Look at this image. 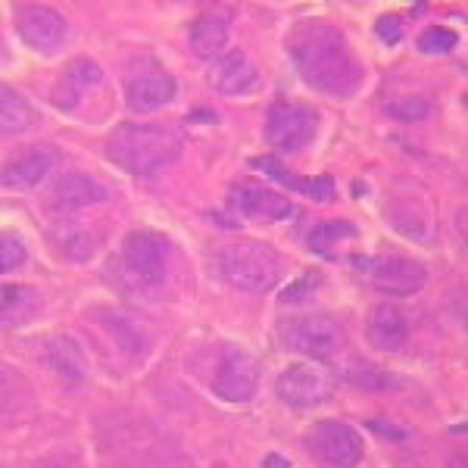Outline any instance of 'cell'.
<instances>
[{"label":"cell","mask_w":468,"mask_h":468,"mask_svg":"<svg viewBox=\"0 0 468 468\" xmlns=\"http://www.w3.org/2000/svg\"><path fill=\"white\" fill-rule=\"evenodd\" d=\"M288 57L306 88L335 101L353 97L366 79V69L353 54L346 35L331 22H303L293 28L288 35Z\"/></svg>","instance_id":"6da1fadb"},{"label":"cell","mask_w":468,"mask_h":468,"mask_svg":"<svg viewBox=\"0 0 468 468\" xmlns=\"http://www.w3.org/2000/svg\"><path fill=\"white\" fill-rule=\"evenodd\" d=\"M456 44H459V35L443 26H431V28H425V35H419V50L428 57H447L456 50Z\"/></svg>","instance_id":"4dcf8cb0"},{"label":"cell","mask_w":468,"mask_h":468,"mask_svg":"<svg viewBox=\"0 0 468 468\" xmlns=\"http://www.w3.org/2000/svg\"><path fill=\"white\" fill-rule=\"evenodd\" d=\"M322 128V116L315 107L306 103H271L266 110V125H262V138L271 150L284 156H297L315 144V134Z\"/></svg>","instance_id":"52a82bcc"},{"label":"cell","mask_w":468,"mask_h":468,"mask_svg":"<svg viewBox=\"0 0 468 468\" xmlns=\"http://www.w3.org/2000/svg\"><path fill=\"white\" fill-rule=\"evenodd\" d=\"M278 341L293 356L313 362H337L346 350V328L341 319L324 313H293L278 324Z\"/></svg>","instance_id":"8992f818"},{"label":"cell","mask_w":468,"mask_h":468,"mask_svg":"<svg viewBox=\"0 0 468 468\" xmlns=\"http://www.w3.org/2000/svg\"><path fill=\"white\" fill-rule=\"evenodd\" d=\"M187 122H218V116L213 110H207V107H194L191 112H187Z\"/></svg>","instance_id":"e575fe53"},{"label":"cell","mask_w":468,"mask_h":468,"mask_svg":"<svg viewBox=\"0 0 468 468\" xmlns=\"http://www.w3.org/2000/svg\"><path fill=\"white\" fill-rule=\"evenodd\" d=\"M388 222L403 234V238H412L419 244H434V229L431 218H428V209L415 207L410 200H397L394 207L388 209Z\"/></svg>","instance_id":"83f0119b"},{"label":"cell","mask_w":468,"mask_h":468,"mask_svg":"<svg viewBox=\"0 0 468 468\" xmlns=\"http://www.w3.org/2000/svg\"><path fill=\"white\" fill-rule=\"evenodd\" d=\"M366 431H372L375 437H381L384 443H406V441H410V437H412L410 428L394 425V421H381V419L366 421Z\"/></svg>","instance_id":"836d02e7"},{"label":"cell","mask_w":468,"mask_h":468,"mask_svg":"<svg viewBox=\"0 0 468 468\" xmlns=\"http://www.w3.org/2000/svg\"><path fill=\"white\" fill-rule=\"evenodd\" d=\"M37 122H41L37 110L19 94L16 88L6 85L4 90H0V128H4V134L32 132Z\"/></svg>","instance_id":"484cf974"},{"label":"cell","mask_w":468,"mask_h":468,"mask_svg":"<svg viewBox=\"0 0 468 468\" xmlns=\"http://www.w3.org/2000/svg\"><path fill=\"white\" fill-rule=\"evenodd\" d=\"M353 240H359V225H353L350 218H324V222H315L306 231L303 244L309 253L335 262L341 256V247L353 244Z\"/></svg>","instance_id":"7402d4cb"},{"label":"cell","mask_w":468,"mask_h":468,"mask_svg":"<svg viewBox=\"0 0 468 468\" xmlns=\"http://www.w3.org/2000/svg\"><path fill=\"white\" fill-rule=\"evenodd\" d=\"M185 154V138L172 125L122 122L112 128L107 156L134 178H154L172 169Z\"/></svg>","instance_id":"7a4b0ae2"},{"label":"cell","mask_w":468,"mask_h":468,"mask_svg":"<svg viewBox=\"0 0 468 468\" xmlns=\"http://www.w3.org/2000/svg\"><path fill=\"white\" fill-rule=\"evenodd\" d=\"M16 35L26 48L35 54L54 57L69 44V22H66L54 6L44 4H26L16 13Z\"/></svg>","instance_id":"4fadbf2b"},{"label":"cell","mask_w":468,"mask_h":468,"mask_svg":"<svg viewBox=\"0 0 468 468\" xmlns=\"http://www.w3.org/2000/svg\"><path fill=\"white\" fill-rule=\"evenodd\" d=\"M250 169L262 172V176H269L271 181L284 185L288 191L303 194V197L315 200V203H331V200L337 197V181L331 178V176H313V178L293 176L288 165H284L282 160H275V156H253Z\"/></svg>","instance_id":"ac0fdd59"},{"label":"cell","mask_w":468,"mask_h":468,"mask_svg":"<svg viewBox=\"0 0 468 468\" xmlns=\"http://www.w3.org/2000/svg\"><path fill=\"white\" fill-rule=\"evenodd\" d=\"M122 90L125 107L134 116H147V112H156L176 101L178 81L154 57H132V63L122 72Z\"/></svg>","instance_id":"9c48e42d"},{"label":"cell","mask_w":468,"mask_h":468,"mask_svg":"<svg viewBox=\"0 0 468 468\" xmlns=\"http://www.w3.org/2000/svg\"><path fill=\"white\" fill-rule=\"evenodd\" d=\"M381 112L394 122H428L434 119L437 112V101L428 94H403V97H394V101L381 103Z\"/></svg>","instance_id":"f1b7e54d"},{"label":"cell","mask_w":468,"mask_h":468,"mask_svg":"<svg viewBox=\"0 0 468 468\" xmlns=\"http://www.w3.org/2000/svg\"><path fill=\"white\" fill-rule=\"evenodd\" d=\"M275 394L293 412H313L331 399V381L315 362H293L278 372Z\"/></svg>","instance_id":"7c38bea8"},{"label":"cell","mask_w":468,"mask_h":468,"mask_svg":"<svg viewBox=\"0 0 468 468\" xmlns=\"http://www.w3.org/2000/svg\"><path fill=\"white\" fill-rule=\"evenodd\" d=\"M322 284H324L322 271L309 269V271H303V275L293 278L291 284H284V291L278 293V303H282V306H306V303H313L315 293L322 291Z\"/></svg>","instance_id":"f546056e"},{"label":"cell","mask_w":468,"mask_h":468,"mask_svg":"<svg viewBox=\"0 0 468 468\" xmlns=\"http://www.w3.org/2000/svg\"><path fill=\"white\" fill-rule=\"evenodd\" d=\"M110 191L97 176L90 172H63L54 185H50V207L54 213H75V209L101 207L107 203Z\"/></svg>","instance_id":"e0dca14e"},{"label":"cell","mask_w":468,"mask_h":468,"mask_svg":"<svg viewBox=\"0 0 468 468\" xmlns=\"http://www.w3.org/2000/svg\"><path fill=\"white\" fill-rule=\"evenodd\" d=\"M303 447L315 463L335 465V468H350L359 465L366 456V443L356 428H350L341 419H322L303 437Z\"/></svg>","instance_id":"8fae6325"},{"label":"cell","mask_w":468,"mask_h":468,"mask_svg":"<svg viewBox=\"0 0 468 468\" xmlns=\"http://www.w3.org/2000/svg\"><path fill=\"white\" fill-rule=\"evenodd\" d=\"M337 375H341V381L346 388L362 390V394H390V390L399 388V378L394 372H388V368L375 366V362H368V359H359V356L344 359L341 366H337Z\"/></svg>","instance_id":"603a6c76"},{"label":"cell","mask_w":468,"mask_h":468,"mask_svg":"<svg viewBox=\"0 0 468 468\" xmlns=\"http://www.w3.org/2000/svg\"><path fill=\"white\" fill-rule=\"evenodd\" d=\"M26 262H28L26 244H22L16 234H4L0 238V269H4V275H16L19 269H26Z\"/></svg>","instance_id":"1f68e13d"},{"label":"cell","mask_w":468,"mask_h":468,"mask_svg":"<svg viewBox=\"0 0 468 468\" xmlns=\"http://www.w3.org/2000/svg\"><path fill=\"white\" fill-rule=\"evenodd\" d=\"M50 103L69 119H97L107 112L110 103V85L107 72L101 69V63L90 57H79L72 63H66V69L59 72L54 90H50Z\"/></svg>","instance_id":"5b68a950"},{"label":"cell","mask_w":468,"mask_h":468,"mask_svg":"<svg viewBox=\"0 0 468 468\" xmlns=\"http://www.w3.org/2000/svg\"><path fill=\"white\" fill-rule=\"evenodd\" d=\"M412 337L410 319L399 313L397 306L390 303H378L372 309L366 322V341L372 344V350L378 353H399Z\"/></svg>","instance_id":"d6986e66"},{"label":"cell","mask_w":468,"mask_h":468,"mask_svg":"<svg viewBox=\"0 0 468 468\" xmlns=\"http://www.w3.org/2000/svg\"><path fill=\"white\" fill-rule=\"evenodd\" d=\"M425 10H428L425 4H415V6H412V16H421V13H425Z\"/></svg>","instance_id":"74e56055"},{"label":"cell","mask_w":468,"mask_h":468,"mask_svg":"<svg viewBox=\"0 0 468 468\" xmlns=\"http://www.w3.org/2000/svg\"><path fill=\"white\" fill-rule=\"evenodd\" d=\"M57 154L50 147H28L4 169V187L10 191H32L54 172Z\"/></svg>","instance_id":"44dd1931"},{"label":"cell","mask_w":468,"mask_h":468,"mask_svg":"<svg viewBox=\"0 0 468 468\" xmlns=\"http://www.w3.org/2000/svg\"><path fill=\"white\" fill-rule=\"evenodd\" d=\"M260 388V362L250 350L238 344H218L213 353V372H209V390L229 406L250 403Z\"/></svg>","instance_id":"ba28073f"},{"label":"cell","mask_w":468,"mask_h":468,"mask_svg":"<svg viewBox=\"0 0 468 468\" xmlns=\"http://www.w3.org/2000/svg\"><path fill=\"white\" fill-rule=\"evenodd\" d=\"M225 213L240 216L247 222H288L297 216V207L275 194L271 187L253 185V181H238L229 194H225Z\"/></svg>","instance_id":"5bb4252c"},{"label":"cell","mask_w":468,"mask_h":468,"mask_svg":"<svg viewBox=\"0 0 468 468\" xmlns=\"http://www.w3.org/2000/svg\"><path fill=\"white\" fill-rule=\"evenodd\" d=\"M44 366H48L69 390L81 388V384L88 381L85 350H81L69 335H54L44 344Z\"/></svg>","instance_id":"ffe728a7"},{"label":"cell","mask_w":468,"mask_h":468,"mask_svg":"<svg viewBox=\"0 0 468 468\" xmlns=\"http://www.w3.org/2000/svg\"><path fill=\"white\" fill-rule=\"evenodd\" d=\"M44 313V293L37 288H26V284H6L4 288V328L16 331L26 328Z\"/></svg>","instance_id":"cb8c5ba5"},{"label":"cell","mask_w":468,"mask_h":468,"mask_svg":"<svg viewBox=\"0 0 468 468\" xmlns=\"http://www.w3.org/2000/svg\"><path fill=\"white\" fill-rule=\"evenodd\" d=\"M366 181H356V185H353V197H366Z\"/></svg>","instance_id":"8d00e7d4"},{"label":"cell","mask_w":468,"mask_h":468,"mask_svg":"<svg viewBox=\"0 0 468 468\" xmlns=\"http://www.w3.org/2000/svg\"><path fill=\"white\" fill-rule=\"evenodd\" d=\"M172 240L163 231H132L119 247V278L132 293L147 297L169 282Z\"/></svg>","instance_id":"277c9868"},{"label":"cell","mask_w":468,"mask_h":468,"mask_svg":"<svg viewBox=\"0 0 468 468\" xmlns=\"http://www.w3.org/2000/svg\"><path fill=\"white\" fill-rule=\"evenodd\" d=\"M103 324H107L112 341H116V346L125 353V356H132V359H144L147 356L150 337H147V331L132 319V315L110 313V315H103Z\"/></svg>","instance_id":"4316f807"},{"label":"cell","mask_w":468,"mask_h":468,"mask_svg":"<svg viewBox=\"0 0 468 468\" xmlns=\"http://www.w3.org/2000/svg\"><path fill=\"white\" fill-rule=\"evenodd\" d=\"M207 81L222 97H250L262 88L260 72L244 50H225L222 57H216L209 63Z\"/></svg>","instance_id":"9a60e30c"},{"label":"cell","mask_w":468,"mask_h":468,"mask_svg":"<svg viewBox=\"0 0 468 468\" xmlns=\"http://www.w3.org/2000/svg\"><path fill=\"white\" fill-rule=\"evenodd\" d=\"M406 35V19L403 16H394V13H388V16H381L375 22V37H378L381 44H388V48H394V44L403 41Z\"/></svg>","instance_id":"d6a6232c"},{"label":"cell","mask_w":468,"mask_h":468,"mask_svg":"<svg viewBox=\"0 0 468 468\" xmlns=\"http://www.w3.org/2000/svg\"><path fill=\"white\" fill-rule=\"evenodd\" d=\"M54 247L66 262H72V266H88V262L97 256L94 234H90L85 225L69 222V218H63V222L54 225Z\"/></svg>","instance_id":"d4e9b609"},{"label":"cell","mask_w":468,"mask_h":468,"mask_svg":"<svg viewBox=\"0 0 468 468\" xmlns=\"http://www.w3.org/2000/svg\"><path fill=\"white\" fill-rule=\"evenodd\" d=\"M234 26V10L231 6H207L197 19L187 28V44H191L194 57L203 63H213L216 57L225 54V44H229Z\"/></svg>","instance_id":"2e32d148"},{"label":"cell","mask_w":468,"mask_h":468,"mask_svg":"<svg viewBox=\"0 0 468 468\" xmlns=\"http://www.w3.org/2000/svg\"><path fill=\"white\" fill-rule=\"evenodd\" d=\"M262 465H269V468H288V465H291V459H288V456H282V452H269V456L262 459Z\"/></svg>","instance_id":"d590c367"},{"label":"cell","mask_w":468,"mask_h":468,"mask_svg":"<svg viewBox=\"0 0 468 468\" xmlns=\"http://www.w3.org/2000/svg\"><path fill=\"white\" fill-rule=\"evenodd\" d=\"M350 266L362 271L368 282L384 293H394V297H412L428 284V269L419 260L410 256H350Z\"/></svg>","instance_id":"30bf717a"},{"label":"cell","mask_w":468,"mask_h":468,"mask_svg":"<svg viewBox=\"0 0 468 468\" xmlns=\"http://www.w3.org/2000/svg\"><path fill=\"white\" fill-rule=\"evenodd\" d=\"M216 269L231 291L247 297H262L282 284V260L269 244L256 240H231L216 250Z\"/></svg>","instance_id":"3957f363"}]
</instances>
